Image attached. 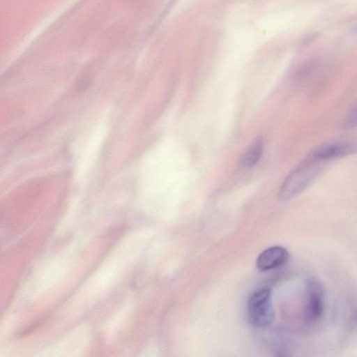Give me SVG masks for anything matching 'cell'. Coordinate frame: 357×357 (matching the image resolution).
I'll return each mask as SVG.
<instances>
[{
	"label": "cell",
	"mask_w": 357,
	"mask_h": 357,
	"mask_svg": "<svg viewBox=\"0 0 357 357\" xmlns=\"http://www.w3.org/2000/svg\"><path fill=\"white\" fill-rule=\"evenodd\" d=\"M324 165L306 155L284 179L279 191L280 199L288 200L301 193L315 179Z\"/></svg>",
	"instance_id": "6da1fadb"
},
{
	"label": "cell",
	"mask_w": 357,
	"mask_h": 357,
	"mask_svg": "<svg viewBox=\"0 0 357 357\" xmlns=\"http://www.w3.org/2000/svg\"><path fill=\"white\" fill-rule=\"evenodd\" d=\"M357 152V136H346L317 146L307 156L319 162H328Z\"/></svg>",
	"instance_id": "7a4b0ae2"
},
{
	"label": "cell",
	"mask_w": 357,
	"mask_h": 357,
	"mask_svg": "<svg viewBox=\"0 0 357 357\" xmlns=\"http://www.w3.org/2000/svg\"><path fill=\"white\" fill-rule=\"evenodd\" d=\"M248 315L250 322L257 328L266 327L273 322L274 312L269 289H261L251 294L248 301Z\"/></svg>",
	"instance_id": "3957f363"
},
{
	"label": "cell",
	"mask_w": 357,
	"mask_h": 357,
	"mask_svg": "<svg viewBox=\"0 0 357 357\" xmlns=\"http://www.w3.org/2000/svg\"><path fill=\"white\" fill-rule=\"evenodd\" d=\"M324 311V294L321 284L316 279L307 283L304 318L307 323L315 324L321 319Z\"/></svg>",
	"instance_id": "277c9868"
},
{
	"label": "cell",
	"mask_w": 357,
	"mask_h": 357,
	"mask_svg": "<svg viewBox=\"0 0 357 357\" xmlns=\"http://www.w3.org/2000/svg\"><path fill=\"white\" fill-rule=\"evenodd\" d=\"M289 259V252L283 247L274 245L262 251L257 258L256 266L260 271H267L284 265Z\"/></svg>",
	"instance_id": "5b68a950"
},
{
	"label": "cell",
	"mask_w": 357,
	"mask_h": 357,
	"mask_svg": "<svg viewBox=\"0 0 357 357\" xmlns=\"http://www.w3.org/2000/svg\"><path fill=\"white\" fill-rule=\"evenodd\" d=\"M264 149V140L257 137L241 158V165L243 168H250L255 165L261 158Z\"/></svg>",
	"instance_id": "8992f818"
},
{
	"label": "cell",
	"mask_w": 357,
	"mask_h": 357,
	"mask_svg": "<svg viewBox=\"0 0 357 357\" xmlns=\"http://www.w3.org/2000/svg\"><path fill=\"white\" fill-rule=\"evenodd\" d=\"M342 126L346 130L357 128V102L346 114L343 119Z\"/></svg>",
	"instance_id": "52a82bcc"
}]
</instances>
